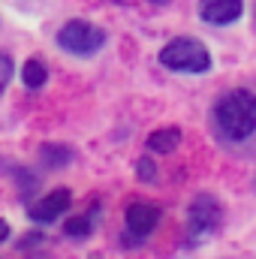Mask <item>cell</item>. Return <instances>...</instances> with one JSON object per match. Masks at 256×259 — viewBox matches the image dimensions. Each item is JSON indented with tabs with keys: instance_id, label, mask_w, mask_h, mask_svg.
<instances>
[{
	"instance_id": "obj_15",
	"label": "cell",
	"mask_w": 256,
	"mask_h": 259,
	"mask_svg": "<svg viewBox=\"0 0 256 259\" xmlns=\"http://www.w3.org/2000/svg\"><path fill=\"white\" fill-rule=\"evenodd\" d=\"M151 3H154V6H166L169 0H151Z\"/></svg>"
},
{
	"instance_id": "obj_14",
	"label": "cell",
	"mask_w": 256,
	"mask_h": 259,
	"mask_svg": "<svg viewBox=\"0 0 256 259\" xmlns=\"http://www.w3.org/2000/svg\"><path fill=\"white\" fill-rule=\"evenodd\" d=\"M6 235H9V226H6V220H0V241H3Z\"/></svg>"
},
{
	"instance_id": "obj_9",
	"label": "cell",
	"mask_w": 256,
	"mask_h": 259,
	"mask_svg": "<svg viewBox=\"0 0 256 259\" xmlns=\"http://www.w3.org/2000/svg\"><path fill=\"white\" fill-rule=\"evenodd\" d=\"M21 78H24V84L30 88V91H36V88H42L46 84V78H49V69H46V64L42 61H27L24 64V69H21Z\"/></svg>"
},
{
	"instance_id": "obj_2",
	"label": "cell",
	"mask_w": 256,
	"mask_h": 259,
	"mask_svg": "<svg viewBox=\"0 0 256 259\" xmlns=\"http://www.w3.org/2000/svg\"><path fill=\"white\" fill-rule=\"evenodd\" d=\"M160 64L166 66V69H175V72H205L211 66V55H208V49L199 39L178 36L169 46H163Z\"/></svg>"
},
{
	"instance_id": "obj_13",
	"label": "cell",
	"mask_w": 256,
	"mask_h": 259,
	"mask_svg": "<svg viewBox=\"0 0 256 259\" xmlns=\"http://www.w3.org/2000/svg\"><path fill=\"white\" fill-rule=\"evenodd\" d=\"M139 172H142L145 181H154V166H151V160H139Z\"/></svg>"
},
{
	"instance_id": "obj_8",
	"label": "cell",
	"mask_w": 256,
	"mask_h": 259,
	"mask_svg": "<svg viewBox=\"0 0 256 259\" xmlns=\"http://www.w3.org/2000/svg\"><path fill=\"white\" fill-rule=\"evenodd\" d=\"M178 145H181V130L178 127H163L148 136V148L154 154H172Z\"/></svg>"
},
{
	"instance_id": "obj_6",
	"label": "cell",
	"mask_w": 256,
	"mask_h": 259,
	"mask_svg": "<svg viewBox=\"0 0 256 259\" xmlns=\"http://www.w3.org/2000/svg\"><path fill=\"white\" fill-rule=\"evenodd\" d=\"M69 199H72L69 190H52L46 199H39L30 208V220L33 223H52V220H58L66 208H69Z\"/></svg>"
},
{
	"instance_id": "obj_4",
	"label": "cell",
	"mask_w": 256,
	"mask_h": 259,
	"mask_svg": "<svg viewBox=\"0 0 256 259\" xmlns=\"http://www.w3.org/2000/svg\"><path fill=\"white\" fill-rule=\"evenodd\" d=\"M223 220V208L214 196H196L190 202V211H187V229H190L193 238H205L211 232H217Z\"/></svg>"
},
{
	"instance_id": "obj_10",
	"label": "cell",
	"mask_w": 256,
	"mask_h": 259,
	"mask_svg": "<svg viewBox=\"0 0 256 259\" xmlns=\"http://www.w3.org/2000/svg\"><path fill=\"white\" fill-rule=\"evenodd\" d=\"M39 157H42V163H46V166L58 169V166H66V163L72 160V151L64 148V145H42Z\"/></svg>"
},
{
	"instance_id": "obj_3",
	"label": "cell",
	"mask_w": 256,
	"mask_h": 259,
	"mask_svg": "<svg viewBox=\"0 0 256 259\" xmlns=\"http://www.w3.org/2000/svg\"><path fill=\"white\" fill-rule=\"evenodd\" d=\"M58 42H61V49L72 52V55H94L106 42V33L88 21H66L58 33Z\"/></svg>"
},
{
	"instance_id": "obj_5",
	"label": "cell",
	"mask_w": 256,
	"mask_h": 259,
	"mask_svg": "<svg viewBox=\"0 0 256 259\" xmlns=\"http://www.w3.org/2000/svg\"><path fill=\"white\" fill-rule=\"evenodd\" d=\"M244 9V0H199V15L208 24H232Z\"/></svg>"
},
{
	"instance_id": "obj_1",
	"label": "cell",
	"mask_w": 256,
	"mask_h": 259,
	"mask_svg": "<svg viewBox=\"0 0 256 259\" xmlns=\"http://www.w3.org/2000/svg\"><path fill=\"white\" fill-rule=\"evenodd\" d=\"M214 124L226 139H247L256 133V97L250 91H229L214 106Z\"/></svg>"
},
{
	"instance_id": "obj_11",
	"label": "cell",
	"mask_w": 256,
	"mask_h": 259,
	"mask_svg": "<svg viewBox=\"0 0 256 259\" xmlns=\"http://www.w3.org/2000/svg\"><path fill=\"white\" fill-rule=\"evenodd\" d=\"M64 232L72 235V238H84V235L91 232V220H88V217H72V220L64 223Z\"/></svg>"
},
{
	"instance_id": "obj_12",
	"label": "cell",
	"mask_w": 256,
	"mask_h": 259,
	"mask_svg": "<svg viewBox=\"0 0 256 259\" xmlns=\"http://www.w3.org/2000/svg\"><path fill=\"white\" fill-rule=\"evenodd\" d=\"M9 75H12V61H9L6 55H0V94H3V88H6V81H9Z\"/></svg>"
},
{
	"instance_id": "obj_7",
	"label": "cell",
	"mask_w": 256,
	"mask_h": 259,
	"mask_svg": "<svg viewBox=\"0 0 256 259\" xmlns=\"http://www.w3.org/2000/svg\"><path fill=\"white\" fill-rule=\"evenodd\" d=\"M157 220H160V214L148 202H133L127 208V229L133 235H148L157 226Z\"/></svg>"
}]
</instances>
